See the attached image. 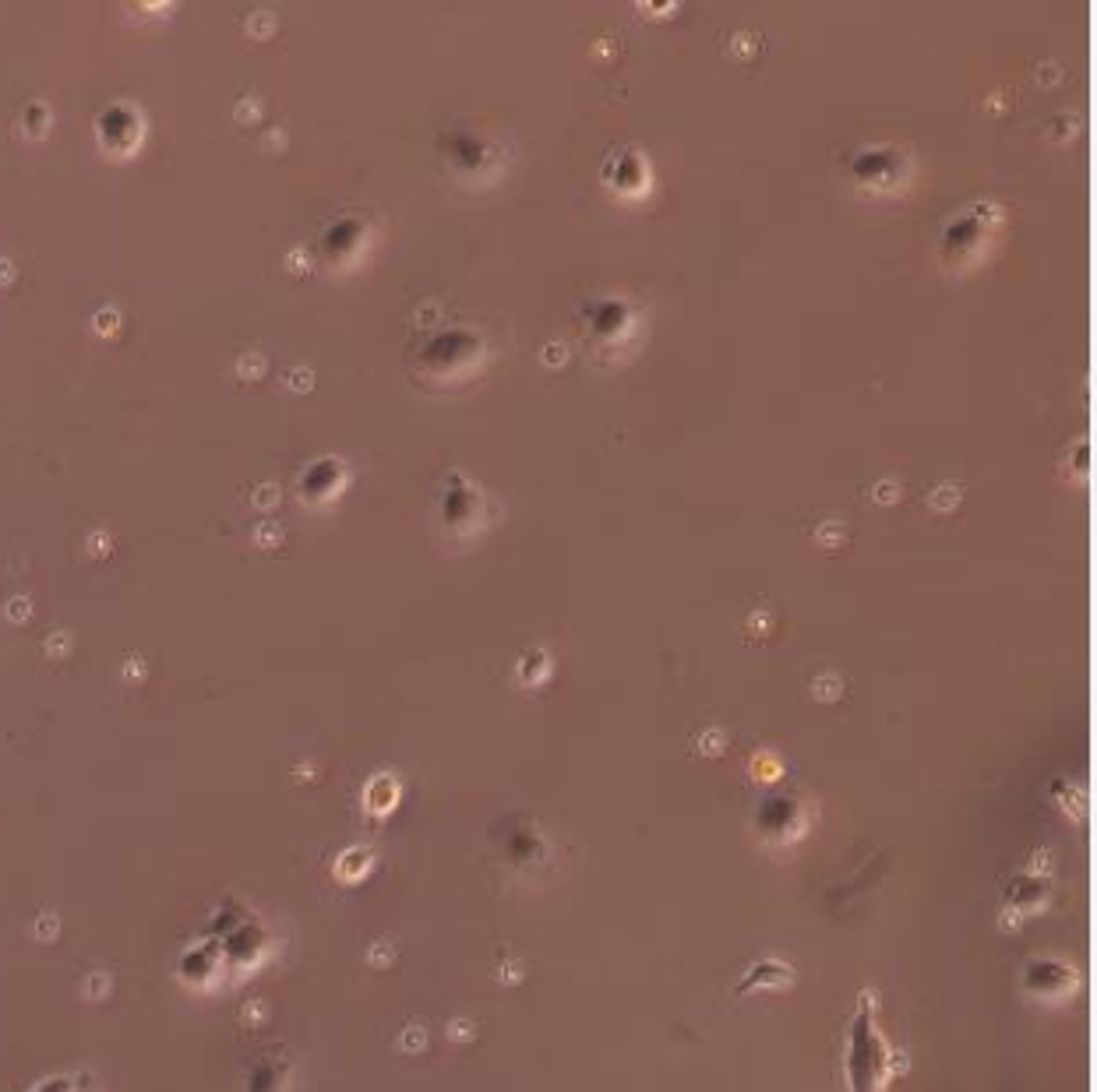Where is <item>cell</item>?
Here are the masks:
<instances>
[]
</instances>
